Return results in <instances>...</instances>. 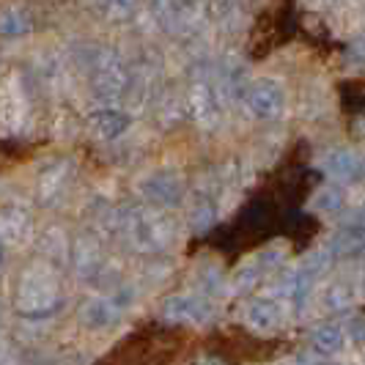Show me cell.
I'll return each mask as SVG.
<instances>
[{"mask_svg":"<svg viewBox=\"0 0 365 365\" xmlns=\"http://www.w3.org/2000/svg\"><path fill=\"white\" fill-rule=\"evenodd\" d=\"M247 102H250L256 115L269 118V115H274L277 110L283 108V91L274 83H258L256 88L250 91V96H247Z\"/></svg>","mask_w":365,"mask_h":365,"instance_id":"1","label":"cell"},{"mask_svg":"<svg viewBox=\"0 0 365 365\" xmlns=\"http://www.w3.org/2000/svg\"><path fill=\"white\" fill-rule=\"evenodd\" d=\"M168 316L182 319V322H192V324H201V322L209 319V305H203L201 299L182 297V299H173V302L168 305Z\"/></svg>","mask_w":365,"mask_h":365,"instance_id":"2","label":"cell"},{"mask_svg":"<svg viewBox=\"0 0 365 365\" xmlns=\"http://www.w3.org/2000/svg\"><path fill=\"white\" fill-rule=\"evenodd\" d=\"M247 319L256 324V327H272L274 322H277V308H274L272 302H256L250 313H247Z\"/></svg>","mask_w":365,"mask_h":365,"instance_id":"3","label":"cell"}]
</instances>
